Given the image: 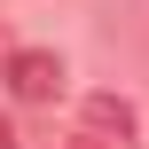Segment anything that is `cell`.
<instances>
[{
  "mask_svg": "<svg viewBox=\"0 0 149 149\" xmlns=\"http://www.w3.org/2000/svg\"><path fill=\"white\" fill-rule=\"evenodd\" d=\"M63 149H141V110L126 94H86L71 134H63Z\"/></svg>",
  "mask_w": 149,
  "mask_h": 149,
  "instance_id": "obj_1",
  "label": "cell"
},
{
  "mask_svg": "<svg viewBox=\"0 0 149 149\" xmlns=\"http://www.w3.org/2000/svg\"><path fill=\"white\" fill-rule=\"evenodd\" d=\"M8 94L16 102H55L63 94V55L55 47H16L8 55Z\"/></svg>",
  "mask_w": 149,
  "mask_h": 149,
  "instance_id": "obj_2",
  "label": "cell"
},
{
  "mask_svg": "<svg viewBox=\"0 0 149 149\" xmlns=\"http://www.w3.org/2000/svg\"><path fill=\"white\" fill-rule=\"evenodd\" d=\"M0 149H16V134H8V126H0Z\"/></svg>",
  "mask_w": 149,
  "mask_h": 149,
  "instance_id": "obj_3",
  "label": "cell"
}]
</instances>
